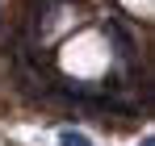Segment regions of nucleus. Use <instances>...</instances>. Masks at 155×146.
<instances>
[{
    "instance_id": "nucleus-1",
    "label": "nucleus",
    "mask_w": 155,
    "mask_h": 146,
    "mask_svg": "<svg viewBox=\"0 0 155 146\" xmlns=\"http://www.w3.org/2000/svg\"><path fill=\"white\" fill-rule=\"evenodd\" d=\"M105 33H109V42L122 50V63H134V38H130V29L122 21H105Z\"/></svg>"
},
{
    "instance_id": "nucleus-2",
    "label": "nucleus",
    "mask_w": 155,
    "mask_h": 146,
    "mask_svg": "<svg viewBox=\"0 0 155 146\" xmlns=\"http://www.w3.org/2000/svg\"><path fill=\"white\" fill-rule=\"evenodd\" d=\"M59 146H97L88 134H80V129H63L59 134Z\"/></svg>"
}]
</instances>
